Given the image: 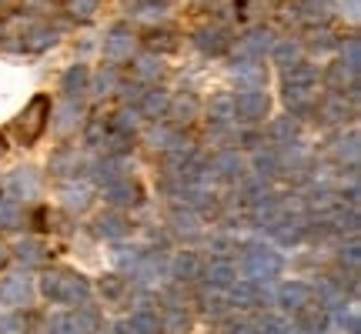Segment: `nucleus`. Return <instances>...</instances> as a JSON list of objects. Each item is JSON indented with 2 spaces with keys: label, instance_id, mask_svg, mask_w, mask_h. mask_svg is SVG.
<instances>
[{
  "label": "nucleus",
  "instance_id": "f257e3e1",
  "mask_svg": "<svg viewBox=\"0 0 361 334\" xmlns=\"http://www.w3.org/2000/svg\"><path fill=\"white\" fill-rule=\"evenodd\" d=\"M47 120H51V97H47V94H37V97L20 111V117H17V137L24 144L40 141V134L47 130Z\"/></svg>",
  "mask_w": 361,
  "mask_h": 334
},
{
  "label": "nucleus",
  "instance_id": "f03ea898",
  "mask_svg": "<svg viewBox=\"0 0 361 334\" xmlns=\"http://www.w3.org/2000/svg\"><path fill=\"white\" fill-rule=\"evenodd\" d=\"M7 154V141H4V134H0V157Z\"/></svg>",
  "mask_w": 361,
  "mask_h": 334
}]
</instances>
